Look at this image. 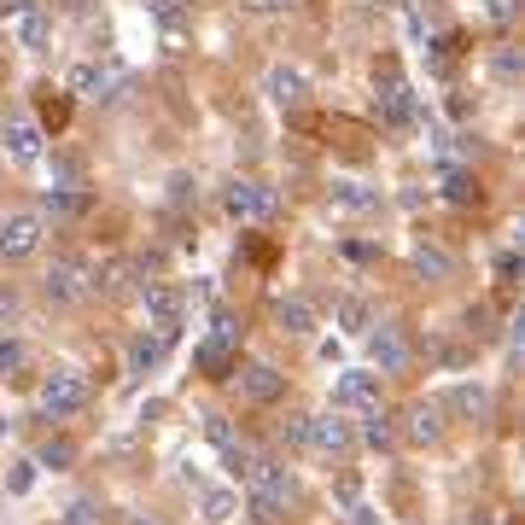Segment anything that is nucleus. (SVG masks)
Segmentation results:
<instances>
[{
    "label": "nucleus",
    "mask_w": 525,
    "mask_h": 525,
    "mask_svg": "<svg viewBox=\"0 0 525 525\" xmlns=\"http://www.w3.org/2000/svg\"><path fill=\"white\" fill-rule=\"evenodd\" d=\"M234 467H240V479L251 496H269V502H292V467L280 461V455H263V450H251V444H240V450L228 455Z\"/></svg>",
    "instance_id": "nucleus-1"
},
{
    "label": "nucleus",
    "mask_w": 525,
    "mask_h": 525,
    "mask_svg": "<svg viewBox=\"0 0 525 525\" xmlns=\"http://www.w3.org/2000/svg\"><path fill=\"white\" fill-rule=\"evenodd\" d=\"M88 397H94V385H88L82 368H53V374L41 380V391H35V403H41V415H47V420L82 415V409H88Z\"/></svg>",
    "instance_id": "nucleus-2"
},
{
    "label": "nucleus",
    "mask_w": 525,
    "mask_h": 525,
    "mask_svg": "<svg viewBox=\"0 0 525 525\" xmlns=\"http://www.w3.org/2000/svg\"><path fill=\"white\" fill-rule=\"evenodd\" d=\"M234 356H240V321H228V315H222L205 339L193 345V368H199V374H210V380H228Z\"/></svg>",
    "instance_id": "nucleus-3"
},
{
    "label": "nucleus",
    "mask_w": 525,
    "mask_h": 525,
    "mask_svg": "<svg viewBox=\"0 0 525 525\" xmlns=\"http://www.w3.org/2000/svg\"><path fill=\"white\" fill-rule=\"evenodd\" d=\"M374 105H380V117L391 123V129H409V123L420 117L415 88L403 82V70L397 65H380V76H374Z\"/></svg>",
    "instance_id": "nucleus-4"
},
{
    "label": "nucleus",
    "mask_w": 525,
    "mask_h": 525,
    "mask_svg": "<svg viewBox=\"0 0 525 525\" xmlns=\"http://www.w3.org/2000/svg\"><path fill=\"white\" fill-rule=\"evenodd\" d=\"M65 88L82 94V100H117V94L129 88V76H123L117 59H82V65H70Z\"/></svg>",
    "instance_id": "nucleus-5"
},
{
    "label": "nucleus",
    "mask_w": 525,
    "mask_h": 525,
    "mask_svg": "<svg viewBox=\"0 0 525 525\" xmlns=\"http://www.w3.org/2000/svg\"><path fill=\"white\" fill-rule=\"evenodd\" d=\"M140 304H146V327L175 333L181 315H187V292H181L175 280H140Z\"/></svg>",
    "instance_id": "nucleus-6"
},
{
    "label": "nucleus",
    "mask_w": 525,
    "mask_h": 525,
    "mask_svg": "<svg viewBox=\"0 0 525 525\" xmlns=\"http://www.w3.org/2000/svg\"><path fill=\"white\" fill-rule=\"evenodd\" d=\"M41 292H47L53 304H82V298H88V257H76V251L53 257V263H47V280H41Z\"/></svg>",
    "instance_id": "nucleus-7"
},
{
    "label": "nucleus",
    "mask_w": 525,
    "mask_h": 525,
    "mask_svg": "<svg viewBox=\"0 0 525 525\" xmlns=\"http://www.w3.org/2000/svg\"><path fill=\"white\" fill-rule=\"evenodd\" d=\"M41 216L35 210H12L6 222H0V263H24V257H35L41 251Z\"/></svg>",
    "instance_id": "nucleus-8"
},
{
    "label": "nucleus",
    "mask_w": 525,
    "mask_h": 525,
    "mask_svg": "<svg viewBox=\"0 0 525 525\" xmlns=\"http://www.w3.org/2000/svg\"><path fill=\"white\" fill-rule=\"evenodd\" d=\"M333 409L339 415H368V409H380V374H368V368H350L333 380Z\"/></svg>",
    "instance_id": "nucleus-9"
},
{
    "label": "nucleus",
    "mask_w": 525,
    "mask_h": 525,
    "mask_svg": "<svg viewBox=\"0 0 525 525\" xmlns=\"http://www.w3.org/2000/svg\"><path fill=\"white\" fill-rule=\"evenodd\" d=\"M222 210H228L234 222H269V216H275V187H269V181H234V187L222 193Z\"/></svg>",
    "instance_id": "nucleus-10"
},
{
    "label": "nucleus",
    "mask_w": 525,
    "mask_h": 525,
    "mask_svg": "<svg viewBox=\"0 0 525 525\" xmlns=\"http://www.w3.org/2000/svg\"><path fill=\"white\" fill-rule=\"evenodd\" d=\"M240 397L245 403H280L286 397V374L275 362H245L240 368Z\"/></svg>",
    "instance_id": "nucleus-11"
},
{
    "label": "nucleus",
    "mask_w": 525,
    "mask_h": 525,
    "mask_svg": "<svg viewBox=\"0 0 525 525\" xmlns=\"http://www.w3.org/2000/svg\"><path fill=\"white\" fill-rule=\"evenodd\" d=\"M0 140H6V158H12V164H41V123H35V117L12 111Z\"/></svg>",
    "instance_id": "nucleus-12"
},
{
    "label": "nucleus",
    "mask_w": 525,
    "mask_h": 525,
    "mask_svg": "<svg viewBox=\"0 0 525 525\" xmlns=\"http://www.w3.org/2000/svg\"><path fill=\"white\" fill-rule=\"evenodd\" d=\"M327 210L333 216H374L380 210V187H368V181H333L327 187Z\"/></svg>",
    "instance_id": "nucleus-13"
},
{
    "label": "nucleus",
    "mask_w": 525,
    "mask_h": 525,
    "mask_svg": "<svg viewBox=\"0 0 525 525\" xmlns=\"http://www.w3.org/2000/svg\"><path fill=\"white\" fill-rule=\"evenodd\" d=\"M6 24H12V41H18L24 53H41V47L53 41V12H47L41 0H30V6H24L18 18H6Z\"/></svg>",
    "instance_id": "nucleus-14"
},
{
    "label": "nucleus",
    "mask_w": 525,
    "mask_h": 525,
    "mask_svg": "<svg viewBox=\"0 0 525 525\" xmlns=\"http://www.w3.org/2000/svg\"><path fill=\"white\" fill-rule=\"evenodd\" d=\"M356 444V432H350V420L333 409V415H310V450L315 455H345Z\"/></svg>",
    "instance_id": "nucleus-15"
},
{
    "label": "nucleus",
    "mask_w": 525,
    "mask_h": 525,
    "mask_svg": "<svg viewBox=\"0 0 525 525\" xmlns=\"http://www.w3.org/2000/svg\"><path fill=\"white\" fill-rule=\"evenodd\" d=\"M263 94H269L275 105H304L310 82H304V70L298 65H269L263 70Z\"/></svg>",
    "instance_id": "nucleus-16"
},
{
    "label": "nucleus",
    "mask_w": 525,
    "mask_h": 525,
    "mask_svg": "<svg viewBox=\"0 0 525 525\" xmlns=\"http://www.w3.org/2000/svg\"><path fill=\"white\" fill-rule=\"evenodd\" d=\"M275 327H280V333H292V339H310L315 327H321V310H315L310 298H298V292H292V298H280V304H275Z\"/></svg>",
    "instance_id": "nucleus-17"
},
{
    "label": "nucleus",
    "mask_w": 525,
    "mask_h": 525,
    "mask_svg": "<svg viewBox=\"0 0 525 525\" xmlns=\"http://www.w3.org/2000/svg\"><path fill=\"white\" fill-rule=\"evenodd\" d=\"M368 350H374V368H380V374H403V368H409V339H403L397 327H380V333L368 339Z\"/></svg>",
    "instance_id": "nucleus-18"
},
{
    "label": "nucleus",
    "mask_w": 525,
    "mask_h": 525,
    "mask_svg": "<svg viewBox=\"0 0 525 525\" xmlns=\"http://www.w3.org/2000/svg\"><path fill=\"white\" fill-rule=\"evenodd\" d=\"M409 269H415L420 280H450V275H455V257L444 251V245L415 240V245H409Z\"/></svg>",
    "instance_id": "nucleus-19"
},
{
    "label": "nucleus",
    "mask_w": 525,
    "mask_h": 525,
    "mask_svg": "<svg viewBox=\"0 0 525 525\" xmlns=\"http://www.w3.org/2000/svg\"><path fill=\"white\" fill-rule=\"evenodd\" d=\"M403 438L420 444V450H426V444H438V438H444V415H438V403H415V409L403 415Z\"/></svg>",
    "instance_id": "nucleus-20"
},
{
    "label": "nucleus",
    "mask_w": 525,
    "mask_h": 525,
    "mask_svg": "<svg viewBox=\"0 0 525 525\" xmlns=\"http://www.w3.org/2000/svg\"><path fill=\"white\" fill-rule=\"evenodd\" d=\"M164 356H170V333H158V327H152V333H135V339H129V368H135V374L158 368Z\"/></svg>",
    "instance_id": "nucleus-21"
},
{
    "label": "nucleus",
    "mask_w": 525,
    "mask_h": 525,
    "mask_svg": "<svg viewBox=\"0 0 525 525\" xmlns=\"http://www.w3.org/2000/svg\"><path fill=\"white\" fill-rule=\"evenodd\" d=\"M333 321H339L345 333H368V327H374V310H368V298H339V304H333Z\"/></svg>",
    "instance_id": "nucleus-22"
},
{
    "label": "nucleus",
    "mask_w": 525,
    "mask_h": 525,
    "mask_svg": "<svg viewBox=\"0 0 525 525\" xmlns=\"http://www.w3.org/2000/svg\"><path fill=\"white\" fill-rule=\"evenodd\" d=\"M205 438H210V444H216L222 455H234V450L245 444V438H240V426H234L228 415H205Z\"/></svg>",
    "instance_id": "nucleus-23"
},
{
    "label": "nucleus",
    "mask_w": 525,
    "mask_h": 525,
    "mask_svg": "<svg viewBox=\"0 0 525 525\" xmlns=\"http://www.w3.org/2000/svg\"><path fill=\"white\" fill-rule=\"evenodd\" d=\"M362 444H368V450H391V444H397V426H391L380 409H368V420H362Z\"/></svg>",
    "instance_id": "nucleus-24"
},
{
    "label": "nucleus",
    "mask_w": 525,
    "mask_h": 525,
    "mask_svg": "<svg viewBox=\"0 0 525 525\" xmlns=\"http://www.w3.org/2000/svg\"><path fill=\"white\" fill-rule=\"evenodd\" d=\"M41 205L53 210V216H82V210H88V199H82L76 187H47V199H41Z\"/></svg>",
    "instance_id": "nucleus-25"
},
{
    "label": "nucleus",
    "mask_w": 525,
    "mask_h": 525,
    "mask_svg": "<svg viewBox=\"0 0 525 525\" xmlns=\"http://www.w3.org/2000/svg\"><path fill=\"white\" fill-rule=\"evenodd\" d=\"M234 514H240V496H234V490H205V520L210 525L234 520Z\"/></svg>",
    "instance_id": "nucleus-26"
},
{
    "label": "nucleus",
    "mask_w": 525,
    "mask_h": 525,
    "mask_svg": "<svg viewBox=\"0 0 525 525\" xmlns=\"http://www.w3.org/2000/svg\"><path fill=\"white\" fill-rule=\"evenodd\" d=\"M444 199H450V205H473V199H479V181L461 175V170H450L444 175Z\"/></svg>",
    "instance_id": "nucleus-27"
},
{
    "label": "nucleus",
    "mask_w": 525,
    "mask_h": 525,
    "mask_svg": "<svg viewBox=\"0 0 525 525\" xmlns=\"http://www.w3.org/2000/svg\"><path fill=\"white\" fill-rule=\"evenodd\" d=\"M30 368V345L24 339H0V374H24Z\"/></svg>",
    "instance_id": "nucleus-28"
},
{
    "label": "nucleus",
    "mask_w": 525,
    "mask_h": 525,
    "mask_svg": "<svg viewBox=\"0 0 525 525\" xmlns=\"http://www.w3.org/2000/svg\"><path fill=\"white\" fill-rule=\"evenodd\" d=\"M70 461H76V444H70V438H47V444H41V467H70Z\"/></svg>",
    "instance_id": "nucleus-29"
},
{
    "label": "nucleus",
    "mask_w": 525,
    "mask_h": 525,
    "mask_svg": "<svg viewBox=\"0 0 525 525\" xmlns=\"http://www.w3.org/2000/svg\"><path fill=\"white\" fill-rule=\"evenodd\" d=\"M152 18H158L164 30H181V24H187V0H152Z\"/></svg>",
    "instance_id": "nucleus-30"
},
{
    "label": "nucleus",
    "mask_w": 525,
    "mask_h": 525,
    "mask_svg": "<svg viewBox=\"0 0 525 525\" xmlns=\"http://www.w3.org/2000/svg\"><path fill=\"white\" fill-rule=\"evenodd\" d=\"M455 403H461L467 415H485V409H490V391H485V385H461V391H455Z\"/></svg>",
    "instance_id": "nucleus-31"
},
{
    "label": "nucleus",
    "mask_w": 525,
    "mask_h": 525,
    "mask_svg": "<svg viewBox=\"0 0 525 525\" xmlns=\"http://www.w3.org/2000/svg\"><path fill=\"white\" fill-rule=\"evenodd\" d=\"M280 438H286L292 450H310V415H292L286 426H280Z\"/></svg>",
    "instance_id": "nucleus-32"
},
{
    "label": "nucleus",
    "mask_w": 525,
    "mask_h": 525,
    "mask_svg": "<svg viewBox=\"0 0 525 525\" xmlns=\"http://www.w3.org/2000/svg\"><path fill=\"white\" fill-rule=\"evenodd\" d=\"M18 310H24L18 286H12V280H0V327H12V321H18Z\"/></svg>",
    "instance_id": "nucleus-33"
},
{
    "label": "nucleus",
    "mask_w": 525,
    "mask_h": 525,
    "mask_svg": "<svg viewBox=\"0 0 525 525\" xmlns=\"http://www.w3.org/2000/svg\"><path fill=\"white\" fill-rule=\"evenodd\" d=\"M496 76H502V82H514V76H520V59H514V47H502V53H496Z\"/></svg>",
    "instance_id": "nucleus-34"
},
{
    "label": "nucleus",
    "mask_w": 525,
    "mask_h": 525,
    "mask_svg": "<svg viewBox=\"0 0 525 525\" xmlns=\"http://www.w3.org/2000/svg\"><path fill=\"white\" fill-rule=\"evenodd\" d=\"M65 525H100V508H94V502H76Z\"/></svg>",
    "instance_id": "nucleus-35"
},
{
    "label": "nucleus",
    "mask_w": 525,
    "mask_h": 525,
    "mask_svg": "<svg viewBox=\"0 0 525 525\" xmlns=\"http://www.w3.org/2000/svg\"><path fill=\"white\" fill-rule=\"evenodd\" d=\"M350 525H380V514H374V508H362V502H350Z\"/></svg>",
    "instance_id": "nucleus-36"
},
{
    "label": "nucleus",
    "mask_w": 525,
    "mask_h": 525,
    "mask_svg": "<svg viewBox=\"0 0 525 525\" xmlns=\"http://www.w3.org/2000/svg\"><path fill=\"white\" fill-rule=\"evenodd\" d=\"M245 12H280V6H286V0H240Z\"/></svg>",
    "instance_id": "nucleus-37"
},
{
    "label": "nucleus",
    "mask_w": 525,
    "mask_h": 525,
    "mask_svg": "<svg viewBox=\"0 0 525 525\" xmlns=\"http://www.w3.org/2000/svg\"><path fill=\"white\" fill-rule=\"evenodd\" d=\"M490 12H496V18L508 24V18H514V0H490Z\"/></svg>",
    "instance_id": "nucleus-38"
},
{
    "label": "nucleus",
    "mask_w": 525,
    "mask_h": 525,
    "mask_svg": "<svg viewBox=\"0 0 525 525\" xmlns=\"http://www.w3.org/2000/svg\"><path fill=\"white\" fill-rule=\"evenodd\" d=\"M88 6H94V0H65V12H88Z\"/></svg>",
    "instance_id": "nucleus-39"
},
{
    "label": "nucleus",
    "mask_w": 525,
    "mask_h": 525,
    "mask_svg": "<svg viewBox=\"0 0 525 525\" xmlns=\"http://www.w3.org/2000/svg\"><path fill=\"white\" fill-rule=\"evenodd\" d=\"M368 6H403V0H368Z\"/></svg>",
    "instance_id": "nucleus-40"
},
{
    "label": "nucleus",
    "mask_w": 525,
    "mask_h": 525,
    "mask_svg": "<svg viewBox=\"0 0 525 525\" xmlns=\"http://www.w3.org/2000/svg\"><path fill=\"white\" fill-rule=\"evenodd\" d=\"M135 525H146V520H135Z\"/></svg>",
    "instance_id": "nucleus-41"
},
{
    "label": "nucleus",
    "mask_w": 525,
    "mask_h": 525,
    "mask_svg": "<svg viewBox=\"0 0 525 525\" xmlns=\"http://www.w3.org/2000/svg\"><path fill=\"white\" fill-rule=\"evenodd\" d=\"M409 525H420V520H409Z\"/></svg>",
    "instance_id": "nucleus-42"
}]
</instances>
